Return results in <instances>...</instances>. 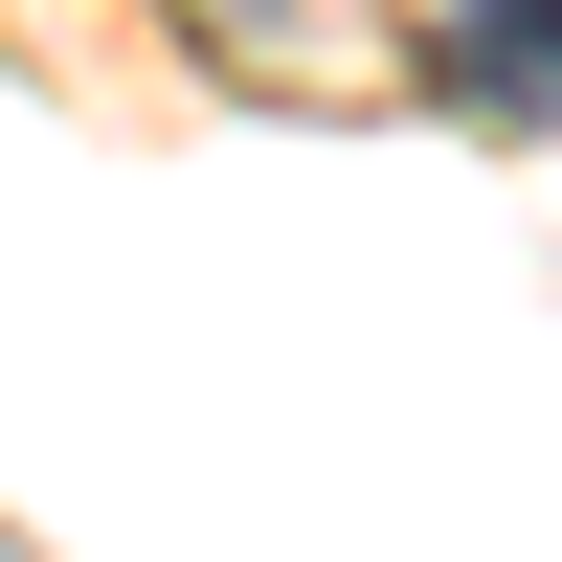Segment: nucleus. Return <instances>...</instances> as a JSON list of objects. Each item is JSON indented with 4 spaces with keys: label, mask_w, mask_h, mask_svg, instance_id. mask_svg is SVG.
I'll use <instances>...</instances> for the list:
<instances>
[{
    "label": "nucleus",
    "mask_w": 562,
    "mask_h": 562,
    "mask_svg": "<svg viewBox=\"0 0 562 562\" xmlns=\"http://www.w3.org/2000/svg\"><path fill=\"white\" fill-rule=\"evenodd\" d=\"M428 68L473 90V113H518V135H562V0H450V23H428Z\"/></svg>",
    "instance_id": "1"
}]
</instances>
